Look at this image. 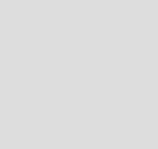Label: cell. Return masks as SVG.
I'll return each mask as SVG.
<instances>
[]
</instances>
